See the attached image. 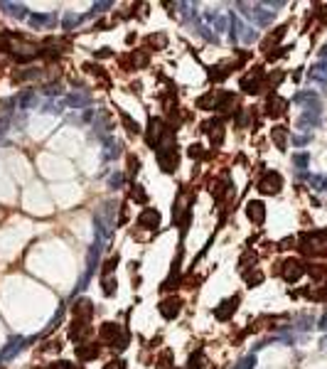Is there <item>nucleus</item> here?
I'll return each mask as SVG.
<instances>
[{
  "label": "nucleus",
  "instance_id": "obj_1",
  "mask_svg": "<svg viewBox=\"0 0 327 369\" xmlns=\"http://www.w3.org/2000/svg\"><path fill=\"white\" fill-rule=\"evenodd\" d=\"M300 249L305 254H327V231H313L300 239Z\"/></svg>",
  "mask_w": 327,
  "mask_h": 369
},
{
  "label": "nucleus",
  "instance_id": "obj_2",
  "mask_svg": "<svg viewBox=\"0 0 327 369\" xmlns=\"http://www.w3.org/2000/svg\"><path fill=\"white\" fill-rule=\"evenodd\" d=\"M239 7H244V15L251 17L256 25H268L273 20V10H261L259 5H246V2H241Z\"/></svg>",
  "mask_w": 327,
  "mask_h": 369
},
{
  "label": "nucleus",
  "instance_id": "obj_3",
  "mask_svg": "<svg viewBox=\"0 0 327 369\" xmlns=\"http://www.w3.org/2000/svg\"><path fill=\"white\" fill-rule=\"evenodd\" d=\"M280 187H283V177L278 172H266L261 177V182H259V190L263 195H278Z\"/></svg>",
  "mask_w": 327,
  "mask_h": 369
},
{
  "label": "nucleus",
  "instance_id": "obj_4",
  "mask_svg": "<svg viewBox=\"0 0 327 369\" xmlns=\"http://www.w3.org/2000/svg\"><path fill=\"white\" fill-rule=\"evenodd\" d=\"M305 273V268H303V264L298 261V259H288L283 266H280V276L288 281V283H293V281H298L300 276Z\"/></svg>",
  "mask_w": 327,
  "mask_h": 369
},
{
  "label": "nucleus",
  "instance_id": "obj_5",
  "mask_svg": "<svg viewBox=\"0 0 327 369\" xmlns=\"http://www.w3.org/2000/svg\"><path fill=\"white\" fill-rule=\"evenodd\" d=\"M241 89L246 91V94H259L261 91V67H256L251 74H246L244 79H241Z\"/></svg>",
  "mask_w": 327,
  "mask_h": 369
},
{
  "label": "nucleus",
  "instance_id": "obj_6",
  "mask_svg": "<svg viewBox=\"0 0 327 369\" xmlns=\"http://www.w3.org/2000/svg\"><path fill=\"white\" fill-rule=\"evenodd\" d=\"M236 308H239V298H236V295H234V298H226V300L214 310V317H217V320H229V317L236 313Z\"/></svg>",
  "mask_w": 327,
  "mask_h": 369
},
{
  "label": "nucleus",
  "instance_id": "obj_7",
  "mask_svg": "<svg viewBox=\"0 0 327 369\" xmlns=\"http://www.w3.org/2000/svg\"><path fill=\"white\" fill-rule=\"evenodd\" d=\"M165 136V131H163V121L160 118H150L148 121V146H158L160 143V138Z\"/></svg>",
  "mask_w": 327,
  "mask_h": 369
},
{
  "label": "nucleus",
  "instance_id": "obj_8",
  "mask_svg": "<svg viewBox=\"0 0 327 369\" xmlns=\"http://www.w3.org/2000/svg\"><path fill=\"white\" fill-rule=\"evenodd\" d=\"M285 108H288V101H285V99H280V96H271V99H268V104H266V113H268L271 118L283 116V113H285Z\"/></svg>",
  "mask_w": 327,
  "mask_h": 369
},
{
  "label": "nucleus",
  "instance_id": "obj_9",
  "mask_svg": "<svg viewBox=\"0 0 327 369\" xmlns=\"http://www.w3.org/2000/svg\"><path fill=\"white\" fill-rule=\"evenodd\" d=\"M158 162H160V167H163L165 172H175V170H177V162H180V158H177V150L158 153Z\"/></svg>",
  "mask_w": 327,
  "mask_h": 369
},
{
  "label": "nucleus",
  "instance_id": "obj_10",
  "mask_svg": "<svg viewBox=\"0 0 327 369\" xmlns=\"http://www.w3.org/2000/svg\"><path fill=\"white\" fill-rule=\"evenodd\" d=\"M180 308H182V303H180V298H165L163 303H160V315L163 317H167V320H172L177 313H180Z\"/></svg>",
  "mask_w": 327,
  "mask_h": 369
},
{
  "label": "nucleus",
  "instance_id": "obj_11",
  "mask_svg": "<svg viewBox=\"0 0 327 369\" xmlns=\"http://www.w3.org/2000/svg\"><path fill=\"white\" fill-rule=\"evenodd\" d=\"M246 217L254 221V224H263V219H266V207H263V202H249V205H246Z\"/></svg>",
  "mask_w": 327,
  "mask_h": 369
},
{
  "label": "nucleus",
  "instance_id": "obj_12",
  "mask_svg": "<svg viewBox=\"0 0 327 369\" xmlns=\"http://www.w3.org/2000/svg\"><path fill=\"white\" fill-rule=\"evenodd\" d=\"M318 123H320V111H303V116L298 118V128L300 131H310Z\"/></svg>",
  "mask_w": 327,
  "mask_h": 369
},
{
  "label": "nucleus",
  "instance_id": "obj_13",
  "mask_svg": "<svg viewBox=\"0 0 327 369\" xmlns=\"http://www.w3.org/2000/svg\"><path fill=\"white\" fill-rule=\"evenodd\" d=\"M138 224L145 226V229H155V226H160V214H158V210H145V212L138 217Z\"/></svg>",
  "mask_w": 327,
  "mask_h": 369
},
{
  "label": "nucleus",
  "instance_id": "obj_14",
  "mask_svg": "<svg viewBox=\"0 0 327 369\" xmlns=\"http://www.w3.org/2000/svg\"><path fill=\"white\" fill-rule=\"evenodd\" d=\"M123 335H121V325H116V322H106L104 327H101V340H111L113 345L121 340Z\"/></svg>",
  "mask_w": 327,
  "mask_h": 369
},
{
  "label": "nucleus",
  "instance_id": "obj_15",
  "mask_svg": "<svg viewBox=\"0 0 327 369\" xmlns=\"http://www.w3.org/2000/svg\"><path fill=\"white\" fill-rule=\"evenodd\" d=\"M234 106H236L234 94H221V96H219V104H217V111L226 116V113H231V111H234Z\"/></svg>",
  "mask_w": 327,
  "mask_h": 369
},
{
  "label": "nucleus",
  "instance_id": "obj_16",
  "mask_svg": "<svg viewBox=\"0 0 327 369\" xmlns=\"http://www.w3.org/2000/svg\"><path fill=\"white\" fill-rule=\"evenodd\" d=\"M207 128H209V141H212V146L219 148L224 143V128H221V123H207Z\"/></svg>",
  "mask_w": 327,
  "mask_h": 369
},
{
  "label": "nucleus",
  "instance_id": "obj_17",
  "mask_svg": "<svg viewBox=\"0 0 327 369\" xmlns=\"http://www.w3.org/2000/svg\"><path fill=\"white\" fill-rule=\"evenodd\" d=\"M96 355H99V347H96V345H91V342H86V345H79V347H76V357H79V360H84V362H86V360H94Z\"/></svg>",
  "mask_w": 327,
  "mask_h": 369
},
{
  "label": "nucleus",
  "instance_id": "obj_18",
  "mask_svg": "<svg viewBox=\"0 0 327 369\" xmlns=\"http://www.w3.org/2000/svg\"><path fill=\"white\" fill-rule=\"evenodd\" d=\"M91 300H79L76 303V308H74V315H76V320H89L91 317Z\"/></svg>",
  "mask_w": 327,
  "mask_h": 369
},
{
  "label": "nucleus",
  "instance_id": "obj_19",
  "mask_svg": "<svg viewBox=\"0 0 327 369\" xmlns=\"http://www.w3.org/2000/svg\"><path fill=\"white\" fill-rule=\"evenodd\" d=\"M310 79L313 81H320V84H327V62H318L310 69Z\"/></svg>",
  "mask_w": 327,
  "mask_h": 369
},
{
  "label": "nucleus",
  "instance_id": "obj_20",
  "mask_svg": "<svg viewBox=\"0 0 327 369\" xmlns=\"http://www.w3.org/2000/svg\"><path fill=\"white\" fill-rule=\"evenodd\" d=\"M236 27H239V40L241 42H254L256 40V30L254 27H249V25H244V22H236Z\"/></svg>",
  "mask_w": 327,
  "mask_h": 369
},
{
  "label": "nucleus",
  "instance_id": "obj_21",
  "mask_svg": "<svg viewBox=\"0 0 327 369\" xmlns=\"http://www.w3.org/2000/svg\"><path fill=\"white\" fill-rule=\"evenodd\" d=\"M271 138L275 141V146L280 148V150H285V143H288V131H285L283 126H275V128H273V133H271Z\"/></svg>",
  "mask_w": 327,
  "mask_h": 369
},
{
  "label": "nucleus",
  "instance_id": "obj_22",
  "mask_svg": "<svg viewBox=\"0 0 327 369\" xmlns=\"http://www.w3.org/2000/svg\"><path fill=\"white\" fill-rule=\"evenodd\" d=\"M0 7H7V12H10L12 17H27L25 5H17V2H0Z\"/></svg>",
  "mask_w": 327,
  "mask_h": 369
},
{
  "label": "nucleus",
  "instance_id": "obj_23",
  "mask_svg": "<svg viewBox=\"0 0 327 369\" xmlns=\"http://www.w3.org/2000/svg\"><path fill=\"white\" fill-rule=\"evenodd\" d=\"M207 20H209V22H212L219 32H224V30H226V17H224L221 12H209V15H207Z\"/></svg>",
  "mask_w": 327,
  "mask_h": 369
},
{
  "label": "nucleus",
  "instance_id": "obj_24",
  "mask_svg": "<svg viewBox=\"0 0 327 369\" xmlns=\"http://www.w3.org/2000/svg\"><path fill=\"white\" fill-rule=\"evenodd\" d=\"M217 99H219V96H217L214 91H209V94H204V96L197 101V108H214V106H217Z\"/></svg>",
  "mask_w": 327,
  "mask_h": 369
},
{
  "label": "nucleus",
  "instance_id": "obj_25",
  "mask_svg": "<svg viewBox=\"0 0 327 369\" xmlns=\"http://www.w3.org/2000/svg\"><path fill=\"white\" fill-rule=\"evenodd\" d=\"M251 264H256V254H254V251H246V254L241 256V261H239V268H241V271H246Z\"/></svg>",
  "mask_w": 327,
  "mask_h": 369
},
{
  "label": "nucleus",
  "instance_id": "obj_26",
  "mask_svg": "<svg viewBox=\"0 0 327 369\" xmlns=\"http://www.w3.org/2000/svg\"><path fill=\"white\" fill-rule=\"evenodd\" d=\"M229 74V67H212V72H209V79L212 81H221L224 76Z\"/></svg>",
  "mask_w": 327,
  "mask_h": 369
},
{
  "label": "nucleus",
  "instance_id": "obj_27",
  "mask_svg": "<svg viewBox=\"0 0 327 369\" xmlns=\"http://www.w3.org/2000/svg\"><path fill=\"white\" fill-rule=\"evenodd\" d=\"M121 121H123V123H126V128H128V131H131V133H140V126H138V123H135V121H133L131 116H128V113H126V111H123V113H121Z\"/></svg>",
  "mask_w": 327,
  "mask_h": 369
},
{
  "label": "nucleus",
  "instance_id": "obj_28",
  "mask_svg": "<svg viewBox=\"0 0 327 369\" xmlns=\"http://www.w3.org/2000/svg\"><path fill=\"white\" fill-rule=\"evenodd\" d=\"M30 22H32L35 27H42V25L52 22V15H30Z\"/></svg>",
  "mask_w": 327,
  "mask_h": 369
},
{
  "label": "nucleus",
  "instance_id": "obj_29",
  "mask_svg": "<svg viewBox=\"0 0 327 369\" xmlns=\"http://www.w3.org/2000/svg\"><path fill=\"white\" fill-rule=\"evenodd\" d=\"M131 197H133V200H135V202H140V205H143V202L148 200V195L143 192V187H140V185H133V190H131Z\"/></svg>",
  "mask_w": 327,
  "mask_h": 369
},
{
  "label": "nucleus",
  "instance_id": "obj_30",
  "mask_svg": "<svg viewBox=\"0 0 327 369\" xmlns=\"http://www.w3.org/2000/svg\"><path fill=\"white\" fill-rule=\"evenodd\" d=\"M113 291H116V278L113 276H104V293L113 295Z\"/></svg>",
  "mask_w": 327,
  "mask_h": 369
},
{
  "label": "nucleus",
  "instance_id": "obj_31",
  "mask_svg": "<svg viewBox=\"0 0 327 369\" xmlns=\"http://www.w3.org/2000/svg\"><path fill=\"white\" fill-rule=\"evenodd\" d=\"M20 350H22V340H12V342H10V347L2 352V357L7 360L10 355H15V352H20Z\"/></svg>",
  "mask_w": 327,
  "mask_h": 369
},
{
  "label": "nucleus",
  "instance_id": "obj_32",
  "mask_svg": "<svg viewBox=\"0 0 327 369\" xmlns=\"http://www.w3.org/2000/svg\"><path fill=\"white\" fill-rule=\"evenodd\" d=\"M261 281H263V273H261V271H254V273H246V283H249V286H259Z\"/></svg>",
  "mask_w": 327,
  "mask_h": 369
},
{
  "label": "nucleus",
  "instance_id": "obj_33",
  "mask_svg": "<svg viewBox=\"0 0 327 369\" xmlns=\"http://www.w3.org/2000/svg\"><path fill=\"white\" fill-rule=\"evenodd\" d=\"M118 155V141H106V158Z\"/></svg>",
  "mask_w": 327,
  "mask_h": 369
},
{
  "label": "nucleus",
  "instance_id": "obj_34",
  "mask_svg": "<svg viewBox=\"0 0 327 369\" xmlns=\"http://www.w3.org/2000/svg\"><path fill=\"white\" fill-rule=\"evenodd\" d=\"M254 365H256V357L251 355V357H244V360L236 365V369H254Z\"/></svg>",
  "mask_w": 327,
  "mask_h": 369
},
{
  "label": "nucleus",
  "instance_id": "obj_35",
  "mask_svg": "<svg viewBox=\"0 0 327 369\" xmlns=\"http://www.w3.org/2000/svg\"><path fill=\"white\" fill-rule=\"evenodd\" d=\"M293 160H295V165H298V170H305V167H308V155H305V153H303V155L298 153V155H295Z\"/></svg>",
  "mask_w": 327,
  "mask_h": 369
},
{
  "label": "nucleus",
  "instance_id": "obj_36",
  "mask_svg": "<svg viewBox=\"0 0 327 369\" xmlns=\"http://www.w3.org/2000/svg\"><path fill=\"white\" fill-rule=\"evenodd\" d=\"M187 155H190V158H192V160H195V158H202V155H204V150H202V146H190V150H187Z\"/></svg>",
  "mask_w": 327,
  "mask_h": 369
},
{
  "label": "nucleus",
  "instance_id": "obj_37",
  "mask_svg": "<svg viewBox=\"0 0 327 369\" xmlns=\"http://www.w3.org/2000/svg\"><path fill=\"white\" fill-rule=\"evenodd\" d=\"M310 182L315 185V190H327V177H313Z\"/></svg>",
  "mask_w": 327,
  "mask_h": 369
},
{
  "label": "nucleus",
  "instance_id": "obj_38",
  "mask_svg": "<svg viewBox=\"0 0 327 369\" xmlns=\"http://www.w3.org/2000/svg\"><path fill=\"white\" fill-rule=\"evenodd\" d=\"M325 273L327 271L323 268V266H310V276H313V278H323Z\"/></svg>",
  "mask_w": 327,
  "mask_h": 369
},
{
  "label": "nucleus",
  "instance_id": "obj_39",
  "mask_svg": "<svg viewBox=\"0 0 327 369\" xmlns=\"http://www.w3.org/2000/svg\"><path fill=\"white\" fill-rule=\"evenodd\" d=\"M79 20H81L79 15H66V17H64V27H66V30H69V27H74Z\"/></svg>",
  "mask_w": 327,
  "mask_h": 369
},
{
  "label": "nucleus",
  "instance_id": "obj_40",
  "mask_svg": "<svg viewBox=\"0 0 327 369\" xmlns=\"http://www.w3.org/2000/svg\"><path fill=\"white\" fill-rule=\"evenodd\" d=\"M170 357H172V355H170V352H165V355L160 357V362H158V369H167V367H170Z\"/></svg>",
  "mask_w": 327,
  "mask_h": 369
},
{
  "label": "nucleus",
  "instance_id": "obj_41",
  "mask_svg": "<svg viewBox=\"0 0 327 369\" xmlns=\"http://www.w3.org/2000/svg\"><path fill=\"white\" fill-rule=\"evenodd\" d=\"M150 45H158V47H165V35H153V37H150Z\"/></svg>",
  "mask_w": 327,
  "mask_h": 369
},
{
  "label": "nucleus",
  "instance_id": "obj_42",
  "mask_svg": "<svg viewBox=\"0 0 327 369\" xmlns=\"http://www.w3.org/2000/svg\"><path fill=\"white\" fill-rule=\"evenodd\" d=\"M133 62H135L138 67H145V62H148V57H145L143 52H138V54H133Z\"/></svg>",
  "mask_w": 327,
  "mask_h": 369
},
{
  "label": "nucleus",
  "instance_id": "obj_43",
  "mask_svg": "<svg viewBox=\"0 0 327 369\" xmlns=\"http://www.w3.org/2000/svg\"><path fill=\"white\" fill-rule=\"evenodd\" d=\"M104 369H123V362H118V360H116V362H109Z\"/></svg>",
  "mask_w": 327,
  "mask_h": 369
},
{
  "label": "nucleus",
  "instance_id": "obj_44",
  "mask_svg": "<svg viewBox=\"0 0 327 369\" xmlns=\"http://www.w3.org/2000/svg\"><path fill=\"white\" fill-rule=\"evenodd\" d=\"M121 182H123V175H113V177H111V185H113V187H118Z\"/></svg>",
  "mask_w": 327,
  "mask_h": 369
},
{
  "label": "nucleus",
  "instance_id": "obj_45",
  "mask_svg": "<svg viewBox=\"0 0 327 369\" xmlns=\"http://www.w3.org/2000/svg\"><path fill=\"white\" fill-rule=\"evenodd\" d=\"M290 244H293V239L288 236V239H283V241H280V249H290Z\"/></svg>",
  "mask_w": 327,
  "mask_h": 369
},
{
  "label": "nucleus",
  "instance_id": "obj_46",
  "mask_svg": "<svg viewBox=\"0 0 327 369\" xmlns=\"http://www.w3.org/2000/svg\"><path fill=\"white\" fill-rule=\"evenodd\" d=\"M295 143H298V146H303V143H308V138H305V136H298V138H295Z\"/></svg>",
  "mask_w": 327,
  "mask_h": 369
},
{
  "label": "nucleus",
  "instance_id": "obj_47",
  "mask_svg": "<svg viewBox=\"0 0 327 369\" xmlns=\"http://www.w3.org/2000/svg\"><path fill=\"white\" fill-rule=\"evenodd\" d=\"M57 369H69V365H66V362H59V365H57Z\"/></svg>",
  "mask_w": 327,
  "mask_h": 369
},
{
  "label": "nucleus",
  "instance_id": "obj_48",
  "mask_svg": "<svg viewBox=\"0 0 327 369\" xmlns=\"http://www.w3.org/2000/svg\"><path fill=\"white\" fill-rule=\"evenodd\" d=\"M323 57H325V59H327V45H325V50H323Z\"/></svg>",
  "mask_w": 327,
  "mask_h": 369
}]
</instances>
